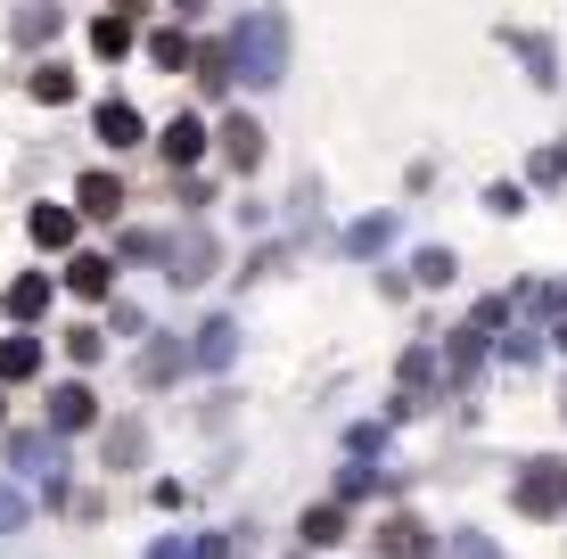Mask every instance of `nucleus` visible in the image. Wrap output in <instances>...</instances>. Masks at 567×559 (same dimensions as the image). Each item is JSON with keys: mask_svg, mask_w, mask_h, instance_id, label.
Listing matches in <instances>:
<instances>
[{"mask_svg": "<svg viewBox=\"0 0 567 559\" xmlns=\"http://www.w3.org/2000/svg\"><path fill=\"white\" fill-rule=\"evenodd\" d=\"M518 510H526V518L567 510V469H559V460H535V469L518 477Z\"/></svg>", "mask_w": 567, "mask_h": 559, "instance_id": "1", "label": "nucleus"}, {"mask_svg": "<svg viewBox=\"0 0 567 559\" xmlns=\"http://www.w3.org/2000/svg\"><path fill=\"white\" fill-rule=\"evenodd\" d=\"M379 551H386V559H427V535L412 527V518H386V527H379Z\"/></svg>", "mask_w": 567, "mask_h": 559, "instance_id": "2", "label": "nucleus"}, {"mask_svg": "<svg viewBox=\"0 0 567 559\" xmlns=\"http://www.w3.org/2000/svg\"><path fill=\"white\" fill-rule=\"evenodd\" d=\"M74 198H83V215H115V206H124V182H115V173H83Z\"/></svg>", "mask_w": 567, "mask_h": 559, "instance_id": "3", "label": "nucleus"}, {"mask_svg": "<svg viewBox=\"0 0 567 559\" xmlns=\"http://www.w3.org/2000/svg\"><path fill=\"white\" fill-rule=\"evenodd\" d=\"M223 148H230V165H264V132L247 124V115H230V124H223Z\"/></svg>", "mask_w": 567, "mask_h": 559, "instance_id": "4", "label": "nucleus"}, {"mask_svg": "<svg viewBox=\"0 0 567 559\" xmlns=\"http://www.w3.org/2000/svg\"><path fill=\"white\" fill-rule=\"evenodd\" d=\"M100 141H115V148H132V141H141V115H132L124 100H107V107H100Z\"/></svg>", "mask_w": 567, "mask_h": 559, "instance_id": "5", "label": "nucleus"}, {"mask_svg": "<svg viewBox=\"0 0 567 559\" xmlns=\"http://www.w3.org/2000/svg\"><path fill=\"white\" fill-rule=\"evenodd\" d=\"M50 420H58V428H91V387H58L50 395Z\"/></svg>", "mask_w": 567, "mask_h": 559, "instance_id": "6", "label": "nucleus"}, {"mask_svg": "<svg viewBox=\"0 0 567 559\" xmlns=\"http://www.w3.org/2000/svg\"><path fill=\"white\" fill-rule=\"evenodd\" d=\"M91 50H100V58H124V50H132V17H124V9L100 17V25H91Z\"/></svg>", "mask_w": 567, "mask_h": 559, "instance_id": "7", "label": "nucleus"}, {"mask_svg": "<svg viewBox=\"0 0 567 559\" xmlns=\"http://www.w3.org/2000/svg\"><path fill=\"white\" fill-rule=\"evenodd\" d=\"M33 371H42V345H33V338H9V345H0V379H33Z\"/></svg>", "mask_w": 567, "mask_h": 559, "instance_id": "8", "label": "nucleus"}, {"mask_svg": "<svg viewBox=\"0 0 567 559\" xmlns=\"http://www.w3.org/2000/svg\"><path fill=\"white\" fill-rule=\"evenodd\" d=\"M198 148H206V132L189 124V115H182V124H165V157L173 165H198Z\"/></svg>", "mask_w": 567, "mask_h": 559, "instance_id": "9", "label": "nucleus"}, {"mask_svg": "<svg viewBox=\"0 0 567 559\" xmlns=\"http://www.w3.org/2000/svg\"><path fill=\"white\" fill-rule=\"evenodd\" d=\"M33 239H42V247H66V239H74V215H66V206H33Z\"/></svg>", "mask_w": 567, "mask_h": 559, "instance_id": "10", "label": "nucleus"}, {"mask_svg": "<svg viewBox=\"0 0 567 559\" xmlns=\"http://www.w3.org/2000/svg\"><path fill=\"white\" fill-rule=\"evenodd\" d=\"M33 100H50V107L74 100V74H66V66H33Z\"/></svg>", "mask_w": 567, "mask_h": 559, "instance_id": "11", "label": "nucleus"}, {"mask_svg": "<svg viewBox=\"0 0 567 559\" xmlns=\"http://www.w3.org/2000/svg\"><path fill=\"white\" fill-rule=\"evenodd\" d=\"M66 280H74V297H107V280H115V272H107L100 256H83V263H74Z\"/></svg>", "mask_w": 567, "mask_h": 559, "instance_id": "12", "label": "nucleus"}, {"mask_svg": "<svg viewBox=\"0 0 567 559\" xmlns=\"http://www.w3.org/2000/svg\"><path fill=\"white\" fill-rule=\"evenodd\" d=\"M42 304H50V280H42V272L9 288V313H42Z\"/></svg>", "mask_w": 567, "mask_h": 559, "instance_id": "13", "label": "nucleus"}, {"mask_svg": "<svg viewBox=\"0 0 567 559\" xmlns=\"http://www.w3.org/2000/svg\"><path fill=\"white\" fill-rule=\"evenodd\" d=\"M148 58H156V66H189V58H198V50H189L182 33H156V42H148Z\"/></svg>", "mask_w": 567, "mask_h": 559, "instance_id": "14", "label": "nucleus"}, {"mask_svg": "<svg viewBox=\"0 0 567 559\" xmlns=\"http://www.w3.org/2000/svg\"><path fill=\"white\" fill-rule=\"evenodd\" d=\"M305 544H338V503H329V510H305Z\"/></svg>", "mask_w": 567, "mask_h": 559, "instance_id": "15", "label": "nucleus"}, {"mask_svg": "<svg viewBox=\"0 0 567 559\" xmlns=\"http://www.w3.org/2000/svg\"><path fill=\"white\" fill-rule=\"evenodd\" d=\"M66 354L74 362H100V330H66Z\"/></svg>", "mask_w": 567, "mask_h": 559, "instance_id": "16", "label": "nucleus"}]
</instances>
